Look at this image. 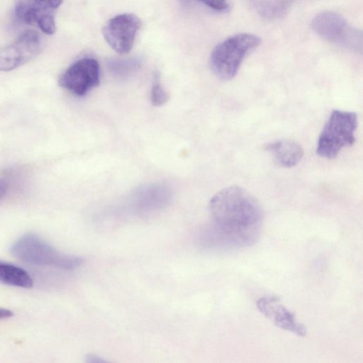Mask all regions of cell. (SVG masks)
<instances>
[{"label":"cell","instance_id":"17","mask_svg":"<svg viewBox=\"0 0 363 363\" xmlns=\"http://www.w3.org/2000/svg\"><path fill=\"white\" fill-rule=\"evenodd\" d=\"M13 316V312L11 310L0 307V319L9 318Z\"/></svg>","mask_w":363,"mask_h":363},{"label":"cell","instance_id":"3","mask_svg":"<svg viewBox=\"0 0 363 363\" xmlns=\"http://www.w3.org/2000/svg\"><path fill=\"white\" fill-rule=\"evenodd\" d=\"M261 39L242 33L233 35L217 45L210 57L213 74L222 80H230L237 74L244 58L257 48Z\"/></svg>","mask_w":363,"mask_h":363},{"label":"cell","instance_id":"2","mask_svg":"<svg viewBox=\"0 0 363 363\" xmlns=\"http://www.w3.org/2000/svg\"><path fill=\"white\" fill-rule=\"evenodd\" d=\"M11 253L17 259L34 265L48 266L62 269H74L83 262L82 258L62 253L40 236L29 233L12 244Z\"/></svg>","mask_w":363,"mask_h":363},{"label":"cell","instance_id":"12","mask_svg":"<svg viewBox=\"0 0 363 363\" xmlns=\"http://www.w3.org/2000/svg\"><path fill=\"white\" fill-rule=\"evenodd\" d=\"M250 7L262 18L277 20L290 10L295 0H245Z\"/></svg>","mask_w":363,"mask_h":363},{"label":"cell","instance_id":"1","mask_svg":"<svg viewBox=\"0 0 363 363\" xmlns=\"http://www.w3.org/2000/svg\"><path fill=\"white\" fill-rule=\"evenodd\" d=\"M208 210L216 232L236 247L254 245L260 236L263 211L259 202L241 187L223 189L211 199Z\"/></svg>","mask_w":363,"mask_h":363},{"label":"cell","instance_id":"10","mask_svg":"<svg viewBox=\"0 0 363 363\" xmlns=\"http://www.w3.org/2000/svg\"><path fill=\"white\" fill-rule=\"evenodd\" d=\"M257 308L278 328L298 336L307 334L306 328L297 320L294 313L286 308L277 296H264L257 301Z\"/></svg>","mask_w":363,"mask_h":363},{"label":"cell","instance_id":"4","mask_svg":"<svg viewBox=\"0 0 363 363\" xmlns=\"http://www.w3.org/2000/svg\"><path fill=\"white\" fill-rule=\"evenodd\" d=\"M357 126L354 112L333 111L318 138L317 154L328 160L336 157L342 149L354 144Z\"/></svg>","mask_w":363,"mask_h":363},{"label":"cell","instance_id":"14","mask_svg":"<svg viewBox=\"0 0 363 363\" xmlns=\"http://www.w3.org/2000/svg\"><path fill=\"white\" fill-rule=\"evenodd\" d=\"M150 99L152 104L156 106L163 105L169 99L168 94L160 84L158 74H155L153 78Z\"/></svg>","mask_w":363,"mask_h":363},{"label":"cell","instance_id":"9","mask_svg":"<svg viewBox=\"0 0 363 363\" xmlns=\"http://www.w3.org/2000/svg\"><path fill=\"white\" fill-rule=\"evenodd\" d=\"M63 0H19L15 7L18 21L28 25H37L47 35L55 32V11Z\"/></svg>","mask_w":363,"mask_h":363},{"label":"cell","instance_id":"13","mask_svg":"<svg viewBox=\"0 0 363 363\" xmlns=\"http://www.w3.org/2000/svg\"><path fill=\"white\" fill-rule=\"evenodd\" d=\"M0 282L6 285L29 289L33 281L24 269L13 264L0 261Z\"/></svg>","mask_w":363,"mask_h":363},{"label":"cell","instance_id":"16","mask_svg":"<svg viewBox=\"0 0 363 363\" xmlns=\"http://www.w3.org/2000/svg\"><path fill=\"white\" fill-rule=\"evenodd\" d=\"M8 187H9L8 182L5 179H0V201L6 194Z\"/></svg>","mask_w":363,"mask_h":363},{"label":"cell","instance_id":"5","mask_svg":"<svg viewBox=\"0 0 363 363\" xmlns=\"http://www.w3.org/2000/svg\"><path fill=\"white\" fill-rule=\"evenodd\" d=\"M313 30L323 39L357 52H362L363 38L360 29L350 25L340 13L325 11L311 21Z\"/></svg>","mask_w":363,"mask_h":363},{"label":"cell","instance_id":"15","mask_svg":"<svg viewBox=\"0 0 363 363\" xmlns=\"http://www.w3.org/2000/svg\"><path fill=\"white\" fill-rule=\"evenodd\" d=\"M180 1L184 4L191 1L199 2L214 11L220 12L227 11L230 7L228 0H180Z\"/></svg>","mask_w":363,"mask_h":363},{"label":"cell","instance_id":"7","mask_svg":"<svg viewBox=\"0 0 363 363\" xmlns=\"http://www.w3.org/2000/svg\"><path fill=\"white\" fill-rule=\"evenodd\" d=\"M100 81L99 62L93 57L82 58L70 65L60 76L59 84L73 94L82 96Z\"/></svg>","mask_w":363,"mask_h":363},{"label":"cell","instance_id":"11","mask_svg":"<svg viewBox=\"0 0 363 363\" xmlns=\"http://www.w3.org/2000/svg\"><path fill=\"white\" fill-rule=\"evenodd\" d=\"M265 150L271 152L278 164L284 167L296 166L303 156L302 147L293 140H281L268 143Z\"/></svg>","mask_w":363,"mask_h":363},{"label":"cell","instance_id":"18","mask_svg":"<svg viewBox=\"0 0 363 363\" xmlns=\"http://www.w3.org/2000/svg\"><path fill=\"white\" fill-rule=\"evenodd\" d=\"M88 357H87V361L88 362H104V360L101 359L98 357H96L95 355H91V356L89 355Z\"/></svg>","mask_w":363,"mask_h":363},{"label":"cell","instance_id":"6","mask_svg":"<svg viewBox=\"0 0 363 363\" xmlns=\"http://www.w3.org/2000/svg\"><path fill=\"white\" fill-rule=\"evenodd\" d=\"M141 25V20L138 16L125 13L108 20L102 28V34L115 52L124 55L132 50Z\"/></svg>","mask_w":363,"mask_h":363},{"label":"cell","instance_id":"8","mask_svg":"<svg viewBox=\"0 0 363 363\" xmlns=\"http://www.w3.org/2000/svg\"><path fill=\"white\" fill-rule=\"evenodd\" d=\"M43 49L40 35L27 30L14 42L0 49V72H9L28 62Z\"/></svg>","mask_w":363,"mask_h":363}]
</instances>
